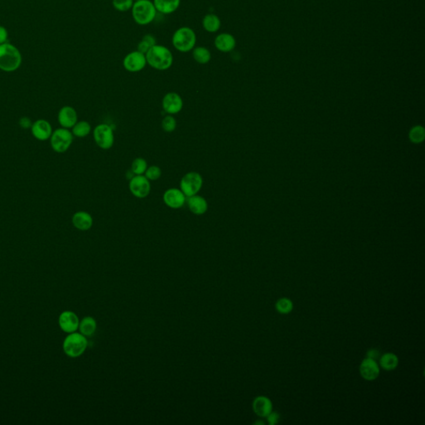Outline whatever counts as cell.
<instances>
[{"mask_svg":"<svg viewBox=\"0 0 425 425\" xmlns=\"http://www.w3.org/2000/svg\"><path fill=\"white\" fill-rule=\"evenodd\" d=\"M146 62L154 69L165 71L171 68L173 57L171 50L163 45L156 44L145 53Z\"/></svg>","mask_w":425,"mask_h":425,"instance_id":"obj_1","label":"cell"},{"mask_svg":"<svg viewBox=\"0 0 425 425\" xmlns=\"http://www.w3.org/2000/svg\"><path fill=\"white\" fill-rule=\"evenodd\" d=\"M23 58L19 50L9 43L0 45V70L6 73L15 72L21 67Z\"/></svg>","mask_w":425,"mask_h":425,"instance_id":"obj_2","label":"cell"},{"mask_svg":"<svg viewBox=\"0 0 425 425\" xmlns=\"http://www.w3.org/2000/svg\"><path fill=\"white\" fill-rule=\"evenodd\" d=\"M157 9L150 0H140L134 2L131 14L134 21L139 25H147L152 23L157 16Z\"/></svg>","mask_w":425,"mask_h":425,"instance_id":"obj_3","label":"cell"},{"mask_svg":"<svg viewBox=\"0 0 425 425\" xmlns=\"http://www.w3.org/2000/svg\"><path fill=\"white\" fill-rule=\"evenodd\" d=\"M196 33L189 27H181L173 32L172 44L180 52L192 51L196 45Z\"/></svg>","mask_w":425,"mask_h":425,"instance_id":"obj_4","label":"cell"},{"mask_svg":"<svg viewBox=\"0 0 425 425\" xmlns=\"http://www.w3.org/2000/svg\"><path fill=\"white\" fill-rule=\"evenodd\" d=\"M87 340L81 333H69L63 344V351L67 356L77 358L81 356L87 350Z\"/></svg>","mask_w":425,"mask_h":425,"instance_id":"obj_5","label":"cell"},{"mask_svg":"<svg viewBox=\"0 0 425 425\" xmlns=\"http://www.w3.org/2000/svg\"><path fill=\"white\" fill-rule=\"evenodd\" d=\"M49 140L53 151L57 153H64L73 144V135L68 129L58 128L53 130Z\"/></svg>","mask_w":425,"mask_h":425,"instance_id":"obj_6","label":"cell"},{"mask_svg":"<svg viewBox=\"0 0 425 425\" xmlns=\"http://www.w3.org/2000/svg\"><path fill=\"white\" fill-rule=\"evenodd\" d=\"M203 177L198 172H189L183 176L180 181V189L186 197L194 196L200 192L203 186Z\"/></svg>","mask_w":425,"mask_h":425,"instance_id":"obj_7","label":"cell"},{"mask_svg":"<svg viewBox=\"0 0 425 425\" xmlns=\"http://www.w3.org/2000/svg\"><path fill=\"white\" fill-rule=\"evenodd\" d=\"M93 137L96 145L103 150H109L115 142L112 128L109 125L100 124L93 130Z\"/></svg>","mask_w":425,"mask_h":425,"instance_id":"obj_8","label":"cell"},{"mask_svg":"<svg viewBox=\"0 0 425 425\" xmlns=\"http://www.w3.org/2000/svg\"><path fill=\"white\" fill-rule=\"evenodd\" d=\"M146 64L147 62L145 54L137 50L128 53L123 60V67L130 73L141 72L145 68Z\"/></svg>","mask_w":425,"mask_h":425,"instance_id":"obj_9","label":"cell"},{"mask_svg":"<svg viewBox=\"0 0 425 425\" xmlns=\"http://www.w3.org/2000/svg\"><path fill=\"white\" fill-rule=\"evenodd\" d=\"M129 188L134 196L139 199H144L151 193V183L146 177L139 174L130 179Z\"/></svg>","mask_w":425,"mask_h":425,"instance_id":"obj_10","label":"cell"},{"mask_svg":"<svg viewBox=\"0 0 425 425\" xmlns=\"http://www.w3.org/2000/svg\"><path fill=\"white\" fill-rule=\"evenodd\" d=\"M79 316L71 311H65L62 313L58 318V325L62 331L68 334L79 330Z\"/></svg>","mask_w":425,"mask_h":425,"instance_id":"obj_11","label":"cell"},{"mask_svg":"<svg viewBox=\"0 0 425 425\" xmlns=\"http://www.w3.org/2000/svg\"><path fill=\"white\" fill-rule=\"evenodd\" d=\"M31 132L36 139L40 142H45L50 139L53 130L49 122L44 119H40L32 123Z\"/></svg>","mask_w":425,"mask_h":425,"instance_id":"obj_12","label":"cell"},{"mask_svg":"<svg viewBox=\"0 0 425 425\" xmlns=\"http://www.w3.org/2000/svg\"><path fill=\"white\" fill-rule=\"evenodd\" d=\"M165 205L171 208H180L185 205L186 196L181 189L176 188L169 189L163 195Z\"/></svg>","mask_w":425,"mask_h":425,"instance_id":"obj_13","label":"cell"},{"mask_svg":"<svg viewBox=\"0 0 425 425\" xmlns=\"http://www.w3.org/2000/svg\"><path fill=\"white\" fill-rule=\"evenodd\" d=\"M58 121L63 128H73L78 122V113L73 107L69 106L62 107L58 111Z\"/></svg>","mask_w":425,"mask_h":425,"instance_id":"obj_14","label":"cell"},{"mask_svg":"<svg viewBox=\"0 0 425 425\" xmlns=\"http://www.w3.org/2000/svg\"><path fill=\"white\" fill-rule=\"evenodd\" d=\"M183 99L176 93H169L164 96L162 107L164 110L169 114H177L181 111L183 108Z\"/></svg>","mask_w":425,"mask_h":425,"instance_id":"obj_15","label":"cell"},{"mask_svg":"<svg viewBox=\"0 0 425 425\" xmlns=\"http://www.w3.org/2000/svg\"><path fill=\"white\" fill-rule=\"evenodd\" d=\"M360 372L366 380H375L379 375V368L376 360L367 357L364 359L360 366Z\"/></svg>","mask_w":425,"mask_h":425,"instance_id":"obj_16","label":"cell"},{"mask_svg":"<svg viewBox=\"0 0 425 425\" xmlns=\"http://www.w3.org/2000/svg\"><path fill=\"white\" fill-rule=\"evenodd\" d=\"M236 40L235 37L228 32H223L217 35L214 39V47L220 52H229L235 49Z\"/></svg>","mask_w":425,"mask_h":425,"instance_id":"obj_17","label":"cell"},{"mask_svg":"<svg viewBox=\"0 0 425 425\" xmlns=\"http://www.w3.org/2000/svg\"><path fill=\"white\" fill-rule=\"evenodd\" d=\"M72 222L76 229L81 231H87L93 225L92 215L85 211H79L73 214Z\"/></svg>","mask_w":425,"mask_h":425,"instance_id":"obj_18","label":"cell"},{"mask_svg":"<svg viewBox=\"0 0 425 425\" xmlns=\"http://www.w3.org/2000/svg\"><path fill=\"white\" fill-rule=\"evenodd\" d=\"M252 409L257 416L267 417L272 412V404L268 397L258 396L252 402Z\"/></svg>","mask_w":425,"mask_h":425,"instance_id":"obj_19","label":"cell"},{"mask_svg":"<svg viewBox=\"0 0 425 425\" xmlns=\"http://www.w3.org/2000/svg\"><path fill=\"white\" fill-rule=\"evenodd\" d=\"M188 206L189 210L196 215H202L208 211V203L204 197L198 194L189 197Z\"/></svg>","mask_w":425,"mask_h":425,"instance_id":"obj_20","label":"cell"},{"mask_svg":"<svg viewBox=\"0 0 425 425\" xmlns=\"http://www.w3.org/2000/svg\"><path fill=\"white\" fill-rule=\"evenodd\" d=\"M181 0H153L154 5L163 15H171L179 9Z\"/></svg>","mask_w":425,"mask_h":425,"instance_id":"obj_21","label":"cell"},{"mask_svg":"<svg viewBox=\"0 0 425 425\" xmlns=\"http://www.w3.org/2000/svg\"><path fill=\"white\" fill-rule=\"evenodd\" d=\"M203 28L208 32H216L220 30L221 27V20L217 15L214 14L206 15L202 20Z\"/></svg>","mask_w":425,"mask_h":425,"instance_id":"obj_22","label":"cell"},{"mask_svg":"<svg viewBox=\"0 0 425 425\" xmlns=\"http://www.w3.org/2000/svg\"><path fill=\"white\" fill-rule=\"evenodd\" d=\"M79 330L83 336H93L96 330V321L92 316H86L80 321Z\"/></svg>","mask_w":425,"mask_h":425,"instance_id":"obj_23","label":"cell"},{"mask_svg":"<svg viewBox=\"0 0 425 425\" xmlns=\"http://www.w3.org/2000/svg\"><path fill=\"white\" fill-rule=\"evenodd\" d=\"M192 51L193 58L198 63L206 64L211 60V52L205 47H196Z\"/></svg>","mask_w":425,"mask_h":425,"instance_id":"obj_24","label":"cell"},{"mask_svg":"<svg viewBox=\"0 0 425 425\" xmlns=\"http://www.w3.org/2000/svg\"><path fill=\"white\" fill-rule=\"evenodd\" d=\"M399 364V359L393 353H385L379 359V364L384 370H394Z\"/></svg>","mask_w":425,"mask_h":425,"instance_id":"obj_25","label":"cell"},{"mask_svg":"<svg viewBox=\"0 0 425 425\" xmlns=\"http://www.w3.org/2000/svg\"><path fill=\"white\" fill-rule=\"evenodd\" d=\"M72 133L73 136L79 138H84L89 135L92 130V126L89 122L81 121L76 123L75 126L72 128Z\"/></svg>","mask_w":425,"mask_h":425,"instance_id":"obj_26","label":"cell"},{"mask_svg":"<svg viewBox=\"0 0 425 425\" xmlns=\"http://www.w3.org/2000/svg\"><path fill=\"white\" fill-rule=\"evenodd\" d=\"M157 44V39L151 34H146L142 38V41L138 44L137 51L145 54L146 52L151 49L152 47Z\"/></svg>","mask_w":425,"mask_h":425,"instance_id":"obj_27","label":"cell"},{"mask_svg":"<svg viewBox=\"0 0 425 425\" xmlns=\"http://www.w3.org/2000/svg\"><path fill=\"white\" fill-rule=\"evenodd\" d=\"M276 309L281 314H288L293 309V303L288 298H281L276 303Z\"/></svg>","mask_w":425,"mask_h":425,"instance_id":"obj_28","label":"cell"},{"mask_svg":"<svg viewBox=\"0 0 425 425\" xmlns=\"http://www.w3.org/2000/svg\"><path fill=\"white\" fill-rule=\"evenodd\" d=\"M147 162L143 158H136L131 165V171L136 175L143 174L147 170Z\"/></svg>","mask_w":425,"mask_h":425,"instance_id":"obj_29","label":"cell"},{"mask_svg":"<svg viewBox=\"0 0 425 425\" xmlns=\"http://www.w3.org/2000/svg\"><path fill=\"white\" fill-rule=\"evenodd\" d=\"M133 4V0H112L114 9L119 12L129 11L132 8Z\"/></svg>","mask_w":425,"mask_h":425,"instance_id":"obj_30","label":"cell"},{"mask_svg":"<svg viewBox=\"0 0 425 425\" xmlns=\"http://www.w3.org/2000/svg\"><path fill=\"white\" fill-rule=\"evenodd\" d=\"M177 122L175 118L172 116H166L162 121L163 130L166 132H173L176 129Z\"/></svg>","mask_w":425,"mask_h":425,"instance_id":"obj_31","label":"cell"},{"mask_svg":"<svg viewBox=\"0 0 425 425\" xmlns=\"http://www.w3.org/2000/svg\"><path fill=\"white\" fill-rule=\"evenodd\" d=\"M145 177L149 180H157L159 179L162 174L161 169L157 165H152L151 167H149L145 172Z\"/></svg>","mask_w":425,"mask_h":425,"instance_id":"obj_32","label":"cell"},{"mask_svg":"<svg viewBox=\"0 0 425 425\" xmlns=\"http://www.w3.org/2000/svg\"><path fill=\"white\" fill-rule=\"evenodd\" d=\"M267 417H268V421L269 424L271 425H274L278 424L280 415L277 412H271Z\"/></svg>","mask_w":425,"mask_h":425,"instance_id":"obj_33","label":"cell"},{"mask_svg":"<svg viewBox=\"0 0 425 425\" xmlns=\"http://www.w3.org/2000/svg\"><path fill=\"white\" fill-rule=\"evenodd\" d=\"M8 38H9L8 30L4 27L0 26V45L7 43Z\"/></svg>","mask_w":425,"mask_h":425,"instance_id":"obj_34","label":"cell"},{"mask_svg":"<svg viewBox=\"0 0 425 425\" xmlns=\"http://www.w3.org/2000/svg\"><path fill=\"white\" fill-rule=\"evenodd\" d=\"M19 125H20L21 127L23 128V129H27V128H30L31 129L32 123L29 117H23L19 121Z\"/></svg>","mask_w":425,"mask_h":425,"instance_id":"obj_35","label":"cell"},{"mask_svg":"<svg viewBox=\"0 0 425 425\" xmlns=\"http://www.w3.org/2000/svg\"><path fill=\"white\" fill-rule=\"evenodd\" d=\"M411 137H412V138H413L414 141H420V139H422V129H420V128H416V129H414V130L412 131V134H411Z\"/></svg>","mask_w":425,"mask_h":425,"instance_id":"obj_36","label":"cell"},{"mask_svg":"<svg viewBox=\"0 0 425 425\" xmlns=\"http://www.w3.org/2000/svg\"><path fill=\"white\" fill-rule=\"evenodd\" d=\"M367 356L369 358L376 360V359L379 358V351L378 350H376V349H371V350L368 351Z\"/></svg>","mask_w":425,"mask_h":425,"instance_id":"obj_37","label":"cell"},{"mask_svg":"<svg viewBox=\"0 0 425 425\" xmlns=\"http://www.w3.org/2000/svg\"><path fill=\"white\" fill-rule=\"evenodd\" d=\"M133 1H135V2H136V1H140V0H133Z\"/></svg>","mask_w":425,"mask_h":425,"instance_id":"obj_38","label":"cell"}]
</instances>
